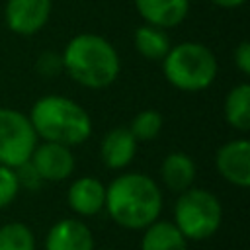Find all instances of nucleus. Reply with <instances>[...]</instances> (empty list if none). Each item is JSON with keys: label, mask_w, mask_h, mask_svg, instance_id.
I'll use <instances>...</instances> for the list:
<instances>
[{"label": "nucleus", "mask_w": 250, "mask_h": 250, "mask_svg": "<svg viewBox=\"0 0 250 250\" xmlns=\"http://www.w3.org/2000/svg\"><path fill=\"white\" fill-rule=\"evenodd\" d=\"M133 43H135L137 53L146 61H162L164 55L172 47L166 29L150 25V23H143L135 29Z\"/></svg>", "instance_id": "17"}, {"label": "nucleus", "mask_w": 250, "mask_h": 250, "mask_svg": "<svg viewBox=\"0 0 250 250\" xmlns=\"http://www.w3.org/2000/svg\"><path fill=\"white\" fill-rule=\"evenodd\" d=\"M68 207L80 217H94L104 211L105 186L94 176H82L68 186L66 191Z\"/></svg>", "instance_id": "11"}, {"label": "nucleus", "mask_w": 250, "mask_h": 250, "mask_svg": "<svg viewBox=\"0 0 250 250\" xmlns=\"http://www.w3.org/2000/svg\"><path fill=\"white\" fill-rule=\"evenodd\" d=\"M139 250H188V238L172 221H154L143 229Z\"/></svg>", "instance_id": "15"}, {"label": "nucleus", "mask_w": 250, "mask_h": 250, "mask_svg": "<svg viewBox=\"0 0 250 250\" xmlns=\"http://www.w3.org/2000/svg\"><path fill=\"white\" fill-rule=\"evenodd\" d=\"M188 240H205L213 236L223 223V205L219 197L203 188L180 191L174 203V221Z\"/></svg>", "instance_id": "5"}, {"label": "nucleus", "mask_w": 250, "mask_h": 250, "mask_svg": "<svg viewBox=\"0 0 250 250\" xmlns=\"http://www.w3.org/2000/svg\"><path fill=\"white\" fill-rule=\"evenodd\" d=\"M129 131L133 133V137L137 141H152L160 135L162 131V115L160 111L156 109H143L139 111L131 125H129Z\"/></svg>", "instance_id": "19"}, {"label": "nucleus", "mask_w": 250, "mask_h": 250, "mask_svg": "<svg viewBox=\"0 0 250 250\" xmlns=\"http://www.w3.org/2000/svg\"><path fill=\"white\" fill-rule=\"evenodd\" d=\"M35 68L41 76H47V78H53L57 76L61 70H62V59H61V53H55V51H45L39 55L37 62H35Z\"/></svg>", "instance_id": "21"}, {"label": "nucleus", "mask_w": 250, "mask_h": 250, "mask_svg": "<svg viewBox=\"0 0 250 250\" xmlns=\"http://www.w3.org/2000/svg\"><path fill=\"white\" fill-rule=\"evenodd\" d=\"M20 184H18V176L16 170L10 166L0 164V209L8 207L20 193Z\"/></svg>", "instance_id": "20"}, {"label": "nucleus", "mask_w": 250, "mask_h": 250, "mask_svg": "<svg viewBox=\"0 0 250 250\" xmlns=\"http://www.w3.org/2000/svg\"><path fill=\"white\" fill-rule=\"evenodd\" d=\"M104 250H115V248H104Z\"/></svg>", "instance_id": "25"}, {"label": "nucleus", "mask_w": 250, "mask_h": 250, "mask_svg": "<svg viewBox=\"0 0 250 250\" xmlns=\"http://www.w3.org/2000/svg\"><path fill=\"white\" fill-rule=\"evenodd\" d=\"M53 10V0H6L4 21L18 35H33L41 31Z\"/></svg>", "instance_id": "7"}, {"label": "nucleus", "mask_w": 250, "mask_h": 250, "mask_svg": "<svg viewBox=\"0 0 250 250\" xmlns=\"http://www.w3.org/2000/svg\"><path fill=\"white\" fill-rule=\"evenodd\" d=\"M16 170V176H18V184L20 188H25V189H39V186L43 184L41 176L37 174V170L33 168V164L29 160L21 162L20 166L14 168Z\"/></svg>", "instance_id": "22"}, {"label": "nucleus", "mask_w": 250, "mask_h": 250, "mask_svg": "<svg viewBox=\"0 0 250 250\" xmlns=\"http://www.w3.org/2000/svg\"><path fill=\"white\" fill-rule=\"evenodd\" d=\"M109 219L127 230H143L162 213V191L146 174L125 172L105 186V203Z\"/></svg>", "instance_id": "1"}, {"label": "nucleus", "mask_w": 250, "mask_h": 250, "mask_svg": "<svg viewBox=\"0 0 250 250\" xmlns=\"http://www.w3.org/2000/svg\"><path fill=\"white\" fill-rule=\"evenodd\" d=\"M37 135L29 117L12 107H0V164L16 168L29 160Z\"/></svg>", "instance_id": "6"}, {"label": "nucleus", "mask_w": 250, "mask_h": 250, "mask_svg": "<svg viewBox=\"0 0 250 250\" xmlns=\"http://www.w3.org/2000/svg\"><path fill=\"white\" fill-rule=\"evenodd\" d=\"M62 70L88 90L109 88L121 70L115 47L98 33L74 35L61 53Z\"/></svg>", "instance_id": "2"}, {"label": "nucleus", "mask_w": 250, "mask_h": 250, "mask_svg": "<svg viewBox=\"0 0 250 250\" xmlns=\"http://www.w3.org/2000/svg\"><path fill=\"white\" fill-rule=\"evenodd\" d=\"M234 66L240 70V74L250 76V43L240 41L234 49Z\"/></svg>", "instance_id": "23"}, {"label": "nucleus", "mask_w": 250, "mask_h": 250, "mask_svg": "<svg viewBox=\"0 0 250 250\" xmlns=\"http://www.w3.org/2000/svg\"><path fill=\"white\" fill-rule=\"evenodd\" d=\"M0 250H35V234L25 223H6L0 227Z\"/></svg>", "instance_id": "18"}, {"label": "nucleus", "mask_w": 250, "mask_h": 250, "mask_svg": "<svg viewBox=\"0 0 250 250\" xmlns=\"http://www.w3.org/2000/svg\"><path fill=\"white\" fill-rule=\"evenodd\" d=\"M162 72L166 82L180 92L207 90L219 72L215 53L197 41H184L172 45L162 59Z\"/></svg>", "instance_id": "4"}, {"label": "nucleus", "mask_w": 250, "mask_h": 250, "mask_svg": "<svg viewBox=\"0 0 250 250\" xmlns=\"http://www.w3.org/2000/svg\"><path fill=\"white\" fill-rule=\"evenodd\" d=\"M29 121L37 139L76 146L92 135V117L72 98L61 94L41 96L29 111Z\"/></svg>", "instance_id": "3"}, {"label": "nucleus", "mask_w": 250, "mask_h": 250, "mask_svg": "<svg viewBox=\"0 0 250 250\" xmlns=\"http://www.w3.org/2000/svg\"><path fill=\"white\" fill-rule=\"evenodd\" d=\"M45 250H96L94 234L80 219H61L45 234Z\"/></svg>", "instance_id": "10"}, {"label": "nucleus", "mask_w": 250, "mask_h": 250, "mask_svg": "<svg viewBox=\"0 0 250 250\" xmlns=\"http://www.w3.org/2000/svg\"><path fill=\"white\" fill-rule=\"evenodd\" d=\"M137 145L139 141L133 137L129 127H115L107 131L100 143L102 162L109 170H123L133 162L137 154Z\"/></svg>", "instance_id": "12"}, {"label": "nucleus", "mask_w": 250, "mask_h": 250, "mask_svg": "<svg viewBox=\"0 0 250 250\" xmlns=\"http://www.w3.org/2000/svg\"><path fill=\"white\" fill-rule=\"evenodd\" d=\"M195 162L191 156H188L182 150H174L164 156L160 164V178L164 186L172 191H184L193 186L195 182Z\"/></svg>", "instance_id": "14"}, {"label": "nucleus", "mask_w": 250, "mask_h": 250, "mask_svg": "<svg viewBox=\"0 0 250 250\" xmlns=\"http://www.w3.org/2000/svg\"><path fill=\"white\" fill-rule=\"evenodd\" d=\"M29 162L37 170L43 182H62L72 176L76 160L72 154V148L59 143L43 141L41 145H35Z\"/></svg>", "instance_id": "8"}, {"label": "nucleus", "mask_w": 250, "mask_h": 250, "mask_svg": "<svg viewBox=\"0 0 250 250\" xmlns=\"http://www.w3.org/2000/svg\"><path fill=\"white\" fill-rule=\"evenodd\" d=\"M209 2H213V4L219 6V8H238V6H242L246 0H209Z\"/></svg>", "instance_id": "24"}, {"label": "nucleus", "mask_w": 250, "mask_h": 250, "mask_svg": "<svg viewBox=\"0 0 250 250\" xmlns=\"http://www.w3.org/2000/svg\"><path fill=\"white\" fill-rule=\"evenodd\" d=\"M215 168L223 180L236 188L250 186V141L232 139L217 148Z\"/></svg>", "instance_id": "9"}, {"label": "nucleus", "mask_w": 250, "mask_h": 250, "mask_svg": "<svg viewBox=\"0 0 250 250\" xmlns=\"http://www.w3.org/2000/svg\"><path fill=\"white\" fill-rule=\"evenodd\" d=\"M135 8L145 23L170 29L188 18L189 0H135Z\"/></svg>", "instance_id": "13"}, {"label": "nucleus", "mask_w": 250, "mask_h": 250, "mask_svg": "<svg viewBox=\"0 0 250 250\" xmlns=\"http://www.w3.org/2000/svg\"><path fill=\"white\" fill-rule=\"evenodd\" d=\"M225 121L244 133L250 129V84L248 82H240L236 86H232L225 98Z\"/></svg>", "instance_id": "16"}]
</instances>
